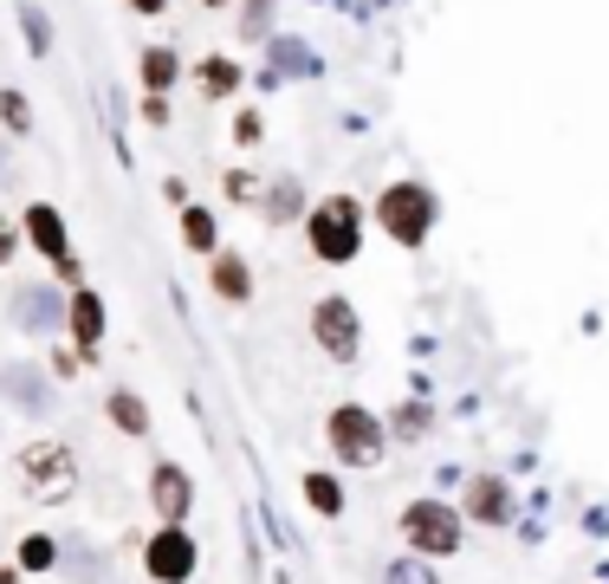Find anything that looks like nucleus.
<instances>
[{
    "label": "nucleus",
    "mask_w": 609,
    "mask_h": 584,
    "mask_svg": "<svg viewBox=\"0 0 609 584\" xmlns=\"http://www.w3.org/2000/svg\"><path fill=\"white\" fill-rule=\"evenodd\" d=\"M143 572L156 584H189L202 572V539H195L189 526H156V532L143 539Z\"/></svg>",
    "instance_id": "obj_6"
},
{
    "label": "nucleus",
    "mask_w": 609,
    "mask_h": 584,
    "mask_svg": "<svg viewBox=\"0 0 609 584\" xmlns=\"http://www.w3.org/2000/svg\"><path fill=\"white\" fill-rule=\"evenodd\" d=\"M20 20H26V40H33V53H46V40H53V33H46V13H33V7H26Z\"/></svg>",
    "instance_id": "obj_22"
},
{
    "label": "nucleus",
    "mask_w": 609,
    "mask_h": 584,
    "mask_svg": "<svg viewBox=\"0 0 609 584\" xmlns=\"http://www.w3.org/2000/svg\"><path fill=\"white\" fill-rule=\"evenodd\" d=\"M13 247H20V234H13V221L0 215V267H7V260H13Z\"/></svg>",
    "instance_id": "obj_25"
},
{
    "label": "nucleus",
    "mask_w": 609,
    "mask_h": 584,
    "mask_svg": "<svg viewBox=\"0 0 609 584\" xmlns=\"http://www.w3.org/2000/svg\"><path fill=\"white\" fill-rule=\"evenodd\" d=\"M66 325H71V345H78L84 358H98V345H104V299L91 287H71Z\"/></svg>",
    "instance_id": "obj_9"
},
{
    "label": "nucleus",
    "mask_w": 609,
    "mask_h": 584,
    "mask_svg": "<svg viewBox=\"0 0 609 584\" xmlns=\"http://www.w3.org/2000/svg\"><path fill=\"white\" fill-rule=\"evenodd\" d=\"M421 429H428V409H396V441H421Z\"/></svg>",
    "instance_id": "obj_20"
},
{
    "label": "nucleus",
    "mask_w": 609,
    "mask_h": 584,
    "mask_svg": "<svg viewBox=\"0 0 609 584\" xmlns=\"http://www.w3.org/2000/svg\"><path fill=\"white\" fill-rule=\"evenodd\" d=\"M20 487L26 494H40V501H66L71 487H78V461H71V448L59 436H40L20 448Z\"/></svg>",
    "instance_id": "obj_4"
},
{
    "label": "nucleus",
    "mask_w": 609,
    "mask_h": 584,
    "mask_svg": "<svg viewBox=\"0 0 609 584\" xmlns=\"http://www.w3.org/2000/svg\"><path fill=\"white\" fill-rule=\"evenodd\" d=\"M305 507L312 513H343V487H338V474H305Z\"/></svg>",
    "instance_id": "obj_16"
},
{
    "label": "nucleus",
    "mask_w": 609,
    "mask_h": 584,
    "mask_svg": "<svg viewBox=\"0 0 609 584\" xmlns=\"http://www.w3.org/2000/svg\"><path fill=\"white\" fill-rule=\"evenodd\" d=\"M390 584H435V572H428V565H390Z\"/></svg>",
    "instance_id": "obj_21"
},
{
    "label": "nucleus",
    "mask_w": 609,
    "mask_h": 584,
    "mask_svg": "<svg viewBox=\"0 0 609 584\" xmlns=\"http://www.w3.org/2000/svg\"><path fill=\"white\" fill-rule=\"evenodd\" d=\"M136 72H143V91H156V98H162V91H169V85H176V78H182V59H176V53H169V46H149V53H143V66H136Z\"/></svg>",
    "instance_id": "obj_14"
},
{
    "label": "nucleus",
    "mask_w": 609,
    "mask_h": 584,
    "mask_svg": "<svg viewBox=\"0 0 609 584\" xmlns=\"http://www.w3.org/2000/svg\"><path fill=\"white\" fill-rule=\"evenodd\" d=\"M214 292H221L227 305H247V299H253V273H247L240 254H214Z\"/></svg>",
    "instance_id": "obj_12"
},
{
    "label": "nucleus",
    "mask_w": 609,
    "mask_h": 584,
    "mask_svg": "<svg viewBox=\"0 0 609 584\" xmlns=\"http://www.w3.org/2000/svg\"><path fill=\"white\" fill-rule=\"evenodd\" d=\"M403 539H408V552H421V559H454L461 552V507H448V501H408Z\"/></svg>",
    "instance_id": "obj_5"
},
{
    "label": "nucleus",
    "mask_w": 609,
    "mask_h": 584,
    "mask_svg": "<svg viewBox=\"0 0 609 584\" xmlns=\"http://www.w3.org/2000/svg\"><path fill=\"white\" fill-rule=\"evenodd\" d=\"M305 247L325 260V267H350L363 254V202L357 195H325L312 215H305Z\"/></svg>",
    "instance_id": "obj_1"
},
{
    "label": "nucleus",
    "mask_w": 609,
    "mask_h": 584,
    "mask_svg": "<svg viewBox=\"0 0 609 584\" xmlns=\"http://www.w3.org/2000/svg\"><path fill=\"white\" fill-rule=\"evenodd\" d=\"M104 416H111L124 436H149V403L131 396V390H111V396H104Z\"/></svg>",
    "instance_id": "obj_13"
},
{
    "label": "nucleus",
    "mask_w": 609,
    "mask_h": 584,
    "mask_svg": "<svg viewBox=\"0 0 609 584\" xmlns=\"http://www.w3.org/2000/svg\"><path fill=\"white\" fill-rule=\"evenodd\" d=\"M325 441H331V454H338L343 468H376V461H383V448H390V429H383V416H376V409H363V403H338V409L325 416Z\"/></svg>",
    "instance_id": "obj_2"
},
{
    "label": "nucleus",
    "mask_w": 609,
    "mask_h": 584,
    "mask_svg": "<svg viewBox=\"0 0 609 584\" xmlns=\"http://www.w3.org/2000/svg\"><path fill=\"white\" fill-rule=\"evenodd\" d=\"M312 338H318V351L325 358H338V364H357V351H363V318H357V305L331 292V299H318L312 305Z\"/></svg>",
    "instance_id": "obj_7"
},
{
    "label": "nucleus",
    "mask_w": 609,
    "mask_h": 584,
    "mask_svg": "<svg viewBox=\"0 0 609 584\" xmlns=\"http://www.w3.org/2000/svg\"><path fill=\"white\" fill-rule=\"evenodd\" d=\"M202 91L207 98H227V91H240V66H234V59H202Z\"/></svg>",
    "instance_id": "obj_17"
},
{
    "label": "nucleus",
    "mask_w": 609,
    "mask_h": 584,
    "mask_svg": "<svg viewBox=\"0 0 609 584\" xmlns=\"http://www.w3.org/2000/svg\"><path fill=\"white\" fill-rule=\"evenodd\" d=\"M20 227H26V247H33V254H46L53 267H59V260L71 254V240H66V215H59V209L33 202V209L20 215Z\"/></svg>",
    "instance_id": "obj_10"
},
{
    "label": "nucleus",
    "mask_w": 609,
    "mask_h": 584,
    "mask_svg": "<svg viewBox=\"0 0 609 584\" xmlns=\"http://www.w3.org/2000/svg\"><path fill=\"white\" fill-rule=\"evenodd\" d=\"M461 507L474 513L480 526H506V519H512V487L493 481V474H474V481L461 487Z\"/></svg>",
    "instance_id": "obj_11"
},
{
    "label": "nucleus",
    "mask_w": 609,
    "mask_h": 584,
    "mask_svg": "<svg viewBox=\"0 0 609 584\" xmlns=\"http://www.w3.org/2000/svg\"><path fill=\"white\" fill-rule=\"evenodd\" d=\"M53 565H59V546L46 532H26L20 539V572H53Z\"/></svg>",
    "instance_id": "obj_18"
},
{
    "label": "nucleus",
    "mask_w": 609,
    "mask_h": 584,
    "mask_svg": "<svg viewBox=\"0 0 609 584\" xmlns=\"http://www.w3.org/2000/svg\"><path fill=\"white\" fill-rule=\"evenodd\" d=\"M143 117H149V124H169V98H156V91H143Z\"/></svg>",
    "instance_id": "obj_24"
},
{
    "label": "nucleus",
    "mask_w": 609,
    "mask_h": 584,
    "mask_svg": "<svg viewBox=\"0 0 609 584\" xmlns=\"http://www.w3.org/2000/svg\"><path fill=\"white\" fill-rule=\"evenodd\" d=\"M202 7H227V0H202Z\"/></svg>",
    "instance_id": "obj_28"
},
{
    "label": "nucleus",
    "mask_w": 609,
    "mask_h": 584,
    "mask_svg": "<svg viewBox=\"0 0 609 584\" xmlns=\"http://www.w3.org/2000/svg\"><path fill=\"white\" fill-rule=\"evenodd\" d=\"M149 507L162 513V526H182L189 507H195V481H189V468L156 461V468H149Z\"/></svg>",
    "instance_id": "obj_8"
},
{
    "label": "nucleus",
    "mask_w": 609,
    "mask_h": 584,
    "mask_svg": "<svg viewBox=\"0 0 609 584\" xmlns=\"http://www.w3.org/2000/svg\"><path fill=\"white\" fill-rule=\"evenodd\" d=\"M0 584H20V565H0Z\"/></svg>",
    "instance_id": "obj_27"
},
{
    "label": "nucleus",
    "mask_w": 609,
    "mask_h": 584,
    "mask_svg": "<svg viewBox=\"0 0 609 584\" xmlns=\"http://www.w3.org/2000/svg\"><path fill=\"white\" fill-rule=\"evenodd\" d=\"M0 117H7V131H33V111L20 91H0Z\"/></svg>",
    "instance_id": "obj_19"
},
{
    "label": "nucleus",
    "mask_w": 609,
    "mask_h": 584,
    "mask_svg": "<svg viewBox=\"0 0 609 584\" xmlns=\"http://www.w3.org/2000/svg\"><path fill=\"white\" fill-rule=\"evenodd\" d=\"M182 247L189 254H221V227L207 209H182Z\"/></svg>",
    "instance_id": "obj_15"
},
{
    "label": "nucleus",
    "mask_w": 609,
    "mask_h": 584,
    "mask_svg": "<svg viewBox=\"0 0 609 584\" xmlns=\"http://www.w3.org/2000/svg\"><path fill=\"white\" fill-rule=\"evenodd\" d=\"M376 227H383L396 247H421L428 227H435V195H428L421 182H390V189L376 195Z\"/></svg>",
    "instance_id": "obj_3"
},
{
    "label": "nucleus",
    "mask_w": 609,
    "mask_h": 584,
    "mask_svg": "<svg viewBox=\"0 0 609 584\" xmlns=\"http://www.w3.org/2000/svg\"><path fill=\"white\" fill-rule=\"evenodd\" d=\"M136 13H149V20H156V13H162V7H169V0H131Z\"/></svg>",
    "instance_id": "obj_26"
},
{
    "label": "nucleus",
    "mask_w": 609,
    "mask_h": 584,
    "mask_svg": "<svg viewBox=\"0 0 609 584\" xmlns=\"http://www.w3.org/2000/svg\"><path fill=\"white\" fill-rule=\"evenodd\" d=\"M234 137H240V144H260V111H240V117H234Z\"/></svg>",
    "instance_id": "obj_23"
}]
</instances>
